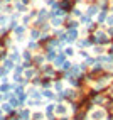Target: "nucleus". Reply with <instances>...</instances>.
I'll list each match as a JSON object with an SVG mask.
<instances>
[{
  "instance_id": "nucleus-1",
  "label": "nucleus",
  "mask_w": 113,
  "mask_h": 120,
  "mask_svg": "<svg viewBox=\"0 0 113 120\" xmlns=\"http://www.w3.org/2000/svg\"><path fill=\"white\" fill-rule=\"evenodd\" d=\"M95 41L96 42H108V37H106V34H103V32H100V34H96V37H95Z\"/></svg>"
},
{
  "instance_id": "nucleus-4",
  "label": "nucleus",
  "mask_w": 113,
  "mask_h": 120,
  "mask_svg": "<svg viewBox=\"0 0 113 120\" xmlns=\"http://www.w3.org/2000/svg\"><path fill=\"white\" fill-rule=\"evenodd\" d=\"M56 110H58V113H66V107H64V105H58V107H56Z\"/></svg>"
},
{
  "instance_id": "nucleus-2",
  "label": "nucleus",
  "mask_w": 113,
  "mask_h": 120,
  "mask_svg": "<svg viewBox=\"0 0 113 120\" xmlns=\"http://www.w3.org/2000/svg\"><path fill=\"white\" fill-rule=\"evenodd\" d=\"M103 117V110H96V112H93L91 113V118L93 120H98V118H101Z\"/></svg>"
},
{
  "instance_id": "nucleus-7",
  "label": "nucleus",
  "mask_w": 113,
  "mask_h": 120,
  "mask_svg": "<svg viewBox=\"0 0 113 120\" xmlns=\"http://www.w3.org/2000/svg\"><path fill=\"white\" fill-rule=\"evenodd\" d=\"M44 95H46V97H47V98H54V95H52L51 91H44Z\"/></svg>"
},
{
  "instance_id": "nucleus-10",
  "label": "nucleus",
  "mask_w": 113,
  "mask_h": 120,
  "mask_svg": "<svg viewBox=\"0 0 113 120\" xmlns=\"http://www.w3.org/2000/svg\"><path fill=\"white\" fill-rule=\"evenodd\" d=\"M95 10H96L95 7H91V9H90V12H88V14H90V15H93V14H95Z\"/></svg>"
},
{
  "instance_id": "nucleus-8",
  "label": "nucleus",
  "mask_w": 113,
  "mask_h": 120,
  "mask_svg": "<svg viewBox=\"0 0 113 120\" xmlns=\"http://www.w3.org/2000/svg\"><path fill=\"white\" fill-rule=\"evenodd\" d=\"M47 59H54V51H49V54H47Z\"/></svg>"
},
{
  "instance_id": "nucleus-6",
  "label": "nucleus",
  "mask_w": 113,
  "mask_h": 120,
  "mask_svg": "<svg viewBox=\"0 0 113 120\" xmlns=\"http://www.w3.org/2000/svg\"><path fill=\"white\" fill-rule=\"evenodd\" d=\"M54 107H56V105H49V107H47V108H46V112H47V115H49V113H51V112L54 110Z\"/></svg>"
},
{
  "instance_id": "nucleus-9",
  "label": "nucleus",
  "mask_w": 113,
  "mask_h": 120,
  "mask_svg": "<svg viewBox=\"0 0 113 120\" xmlns=\"http://www.w3.org/2000/svg\"><path fill=\"white\" fill-rule=\"evenodd\" d=\"M66 54H68V56H71V54H74V52H73L71 47H68V49H66Z\"/></svg>"
},
{
  "instance_id": "nucleus-3",
  "label": "nucleus",
  "mask_w": 113,
  "mask_h": 120,
  "mask_svg": "<svg viewBox=\"0 0 113 120\" xmlns=\"http://www.w3.org/2000/svg\"><path fill=\"white\" fill-rule=\"evenodd\" d=\"M68 37H69L68 41H76V37H78V30L71 29V30H69V36H68Z\"/></svg>"
},
{
  "instance_id": "nucleus-5",
  "label": "nucleus",
  "mask_w": 113,
  "mask_h": 120,
  "mask_svg": "<svg viewBox=\"0 0 113 120\" xmlns=\"http://www.w3.org/2000/svg\"><path fill=\"white\" fill-rule=\"evenodd\" d=\"M69 68H71V64H69V63H68V61H64V63H62V64H61V69H64V71H68Z\"/></svg>"
},
{
  "instance_id": "nucleus-11",
  "label": "nucleus",
  "mask_w": 113,
  "mask_h": 120,
  "mask_svg": "<svg viewBox=\"0 0 113 120\" xmlns=\"http://www.w3.org/2000/svg\"><path fill=\"white\" fill-rule=\"evenodd\" d=\"M61 120H68V118H61Z\"/></svg>"
},
{
  "instance_id": "nucleus-12",
  "label": "nucleus",
  "mask_w": 113,
  "mask_h": 120,
  "mask_svg": "<svg viewBox=\"0 0 113 120\" xmlns=\"http://www.w3.org/2000/svg\"><path fill=\"white\" fill-rule=\"evenodd\" d=\"M111 52H113V47H111Z\"/></svg>"
}]
</instances>
